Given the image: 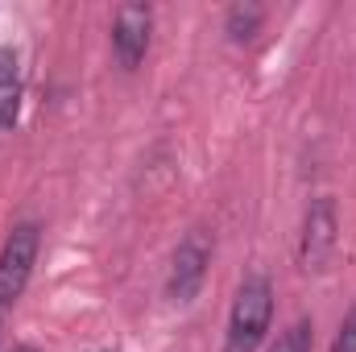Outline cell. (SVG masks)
I'll return each mask as SVG.
<instances>
[{"instance_id": "9c48e42d", "label": "cell", "mask_w": 356, "mask_h": 352, "mask_svg": "<svg viewBox=\"0 0 356 352\" xmlns=\"http://www.w3.org/2000/svg\"><path fill=\"white\" fill-rule=\"evenodd\" d=\"M332 352H356V307H353V315L340 323V336H336Z\"/></svg>"}, {"instance_id": "5b68a950", "label": "cell", "mask_w": 356, "mask_h": 352, "mask_svg": "<svg viewBox=\"0 0 356 352\" xmlns=\"http://www.w3.org/2000/svg\"><path fill=\"white\" fill-rule=\"evenodd\" d=\"M149 33H154V13L149 4H124L116 8L112 21V54L120 63V71H137L145 50H149Z\"/></svg>"}, {"instance_id": "6da1fadb", "label": "cell", "mask_w": 356, "mask_h": 352, "mask_svg": "<svg viewBox=\"0 0 356 352\" xmlns=\"http://www.w3.org/2000/svg\"><path fill=\"white\" fill-rule=\"evenodd\" d=\"M273 323V282L266 273H249L236 286L232 311H228V332H224V352H257Z\"/></svg>"}, {"instance_id": "ba28073f", "label": "cell", "mask_w": 356, "mask_h": 352, "mask_svg": "<svg viewBox=\"0 0 356 352\" xmlns=\"http://www.w3.org/2000/svg\"><path fill=\"white\" fill-rule=\"evenodd\" d=\"M315 349V323L311 319H294L286 332H277V340L269 344V352H311Z\"/></svg>"}, {"instance_id": "3957f363", "label": "cell", "mask_w": 356, "mask_h": 352, "mask_svg": "<svg viewBox=\"0 0 356 352\" xmlns=\"http://www.w3.org/2000/svg\"><path fill=\"white\" fill-rule=\"evenodd\" d=\"M340 249V207L332 195L311 199L302 216V237H298V265L307 273H323Z\"/></svg>"}, {"instance_id": "7a4b0ae2", "label": "cell", "mask_w": 356, "mask_h": 352, "mask_svg": "<svg viewBox=\"0 0 356 352\" xmlns=\"http://www.w3.org/2000/svg\"><path fill=\"white\" fill-rule=\"evenodd\" d=\"M38 249H42V224L38 220H21L8 228L4 249H0V311H8L25 294L29 273L38 265Z\"/></svg>"}, {"instance_id": "277c9868", "label": "cell", "mask_w": 356, "mask_h": 352, "mask_svg": "<svg viewBox=\"0 0 356 352\" xmlns=\"http://www.w3.org/2000/svg\"><path fill=\"white\" fill-rule=\"evenodd\" d=\"M207 265H211V241L203 237V228H191L178 241L175 257H170V278H166V294L175 303H195L203 282H207Z\"/></svg>"}, {"instance_id": "8992f818", "label": "cell", "mask_w": 356, "mask_h": 352, "mask_svg": "<svg viewBox=\"0 0 356 352\" xmlns=\"http://www.w3.org/2000/svg\"><path fill=\"white\" fill-rule=\"evenodd\" d=\"M21 112V75L13 50H0V129H8Z\"/></svg>"}, {"instance_id": "52a82bcc", "label": "cell", "mask_w": 356, "mask_h": 352, "mask_svg": "<svg viewBox=\"0 0 356 352\" xmlns=\"http://www.w3.org/2000/svg\"><path fill=\"white\" fill-rule=\"evenodd\" d=\"M261 21H266V8L261 4H232L228 17H224V33L232 42H253L257 29H261Z\"/></svg>"}, {"instance_id": "30bf717a", "label": "cell", "mask_w": 356, "mask_h": 352, "mask_svg": "<svg viewBox=\"0 0 356 352\" xmlns=\"http://www.w3.org/2000/svg\"><path fill=\"white\" fill-rule=\"evenodd\" d=\"M13 352H38L33 344H13Z\"/></svg>"}]
</instances>
